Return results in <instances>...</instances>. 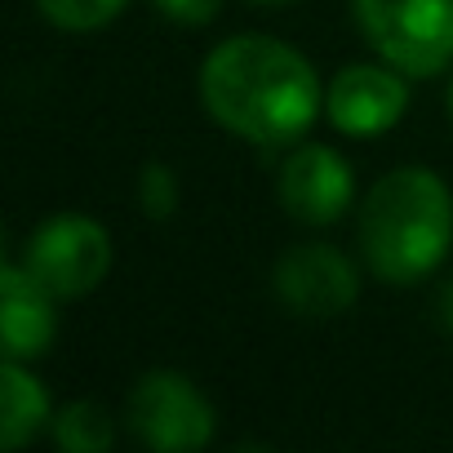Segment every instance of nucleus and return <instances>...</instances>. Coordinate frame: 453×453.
I'll list each match as a JSON object with an SVG mask.
<instances>
[{
  "mask_svg": "<svg viewBox=\"0 0 453 453\" xmlns=\"http://www.w3.org/2000/svg\"><path fill=\"white\" fill-rule=\"evenodd\" d=\"M356 236L365 267L387 285L426 280L453 245V191L440 173L404 165L382 173L360 200Z\"/></svg>",
  "mask_w": 453,
  "mask_h": 453,
  "instance_id": "nucleus-2",
  "label": "nucleus"
},
{
  "mask_svg": "<svg viewBox=\"0 0 453 453\" xmlns=\"http://www.w3.org/2000/svg\"><path fill=\"white\" fill-rule=\"evenodd\" d=\"M36 5L58 32H98L129 5V0H36Z\"/></svg>",
  "mask_w": 453,
  "mask_h": 453,
  "instance_id": "nucleus-12",
  "label": "nucleus"
},
{
  "mask_svg": "<svg viewBox=\"0 0 453 453\" xmlns=\"http://www.w3.org/2000/svg\"><path fill=\"white\" fill-rule=\"evenodd\" d=\"M404 107H409L404 72L378 67V63H351L325 89L329 120L351 138H378L404 116Z\"/></svg>",
  "mask_w": 453,
  "mask_h": 453,
  "instance_id": "nucleus-8",
  "label": "nucleus"
},
{
  "mask_svg": "<svg viewBox=\"0 0 453 453\" xmlns=\"http://www.w3.org/2000/svg\"><path fill=\"white\" fill-rule=\"evenodd\" d=\"M276 191H280V204H285L289 218H298L307 226H329V222H338L351 209L356 182H351V165L334 147L303 142L280 165Z\"/></svg>",
  "mask_w": 453,
  "mask_h": 453,
  "instance_id": "nucleus-7",
  "label": "nucleus"
},
{
  "mask_svg": "<svg viewBox=\"0 0 453 453\" xmlns=\"http://www.w3.org/2000/svg\"><path fill=\"white\" fill-rule=\"evenodd\" d=\"M435 311H440V325L453 334V280H444V289H440V298H435Z\"/></svg>",
  "mask_w": 453,
  "mask_h": 453,
  "instance_id": "nucleus-15",
  "label": "nucleus"
},
{
  "mask_svg": "<svg viewBox=\"0 0 453 453\" xmlns=\"http://www.w3.org/2000/svg\"><path fill=\"white\" fill-rule=\"evenodd\" d=\"M0 391H5V418H0V444L5 449H23L45 422H54L50 395L36 382V373L23 369V360H5Z\"/></svg>",
  "mask_w": 453,
  "mask_h": 453,
  "instance_id": "nucleus-10",
  "label": "nucleus"
},
{
  "mask_svg": "<svg viewBox=\"0 0 453 453\" xmlns=\"http://www.w3.org/2000/svg\"><path fill=\"white\" fill-rule=\"evenodd\" d=\"M373 54L404 76H440L453 63V0H351Z\"/></svg>",
  "mask_w": 453,
  "mask_h": 453,
  "instance_id": "nucleus-3",
  "label": "nucleus"
},
{
  "mask_svg": "<svg viewBox=\"0 0 453 453\" xmlns=\"http://www.w3.org/2000/svg\"><path fill=\"white\" fill-rule=\"evenodd\" d=\"M23 267L54 298H85L111 272V236L85 213H54L27 236Z\"/></svg>",
  "mask_w": 453,
  "mask_h": 453,
  "instance_id": "nucleus-4",
  "label": "nucleus"
},
{
  "mask_svg": "<svg viewBox=\"0 0 453 453\" xmlns=\"http://www.w3.org/2000/svg\"><path fill=\"white\" fill-rule=\"evenodd\" d=\"M320 81L311 63L276 36H232L200 67L204 111L245 142H298L320 116Z\"/></svg>",
  "mask_w": 453,
  "mask_h": 453,
  "instance_id": "nucleus-1",
  "label": "nucleus"
},
{
  "mask_svg": "<svg viewBox=\"0 0 453 453\" xmlns=\"http://www.w3.org/2000/svg\"><path fill=\"white\" fill-rule=\"evenodd\" d=\"M129 431L156 453H196L213 440V404L173 369H151L129 391Z\"/></svg>",
  "mask_w": 453,
  "mask_h": 453,
  "instance_id": "nucleus-5",
  "label": "nucleus"
},
{
  "mask_svg": "<svg viewBox=\"0 0 453 453\" xmlns=\"http://www.w3.org/2000/svg\"><path fill=\"white\" fill-rule=\"evenodd\" d=\"M449 116H453V85H449Z\"/></svg>",
  "mask_w": 453,
  "mask_h": 453,
  "instance_id": "nucleus-16",
  "label": "nucleus"
},
{
  "mask_svg": "<svg viewBox=\"0 0 453 453\" xmlns=\"http://www.w3.org/2000/svg\"><path fill=\"white\" fill-rule=\"evenodd\" d=\"M258 5H276V0H258Z\"/></svg>",
  "mask_w": 453,
  "mask_h": 453,
  "instance_id": "nucleus-17",
  "label": "nucleus"
},
{
  "mask_svg": "<svg viewBox=\"0 0 453 453\" xmlns=\"http://www.w3.org/2000/svg\"><path fill=\"white\" fill-rule=\"evenodd\" d=\"M0 325H5V360L23 365L45 356L58 334L54 294L23 263H5L0 272Z\"/></svg>",
  "mask_w": 453,
  "mask_h": 453,
  "instance_id": "nucleus-9",
  "label": "nucleus"
},
{
  "mask_svg": "<svg viewBox=\"0 0 453 453\" xmlns=\"http://www.w3.org/2000/svg\"><path fill=\"white\" fill-rule=\"evenodd\" d=\"M178 173L165 165V160H147L138 169V209L151 218V222H165L178 213Z\"/></svg>",
  "mask_w": 453,
  "mask_h": 453,
  "instance_id": "nucleus-13",
  "label": "nucleus"
},
{
  "mask_svg": "<svg viewBox=\"0 0 453 453\" xmlns=\"http://www.w3.org/2000/svg\"><path fill=\"white\" fill-rule=\"evenodd\" d=\"M276 298L303 320H334L360 298L356 263L334 245H294L272 267Z\"/></svg>",
  "mask_w": 453,
  "mask_h": 453,
  "instance_id": "nucleus-6",
  "label": "nucleus"
},
{
  "mask_svg": "<svg viewBox=\"0 0 453 453\" xmlns=\"http://www.w3.org/2000/svg\"><path fill=\"white\" fill-rule=\"evenodd\" d=\"M156 10L182 27H204L218 14V0H156Z\"/></svg>",
  "mask_w": 453,
  "mask_h": 453,
  "instance_id": "nucleus-14",
  "label": "nucleus"
},
{
  "mask_svg": "<svg viewBox=\"0 0 453 453\" xmlns=\"http://www.w3.org/2000/svg\"><path fill=\"white\" fill-rule=\"evenodd\" d=\"M111 440H116L111 413L94 400H72L54 413V444L63 453H103L111 449Z\"/></svg>",
  "mask_w": 453,
  "mask_h": 453,
  "instance_id": "nucleus-11",
  "label": "nucleus"
}]
</instances>
